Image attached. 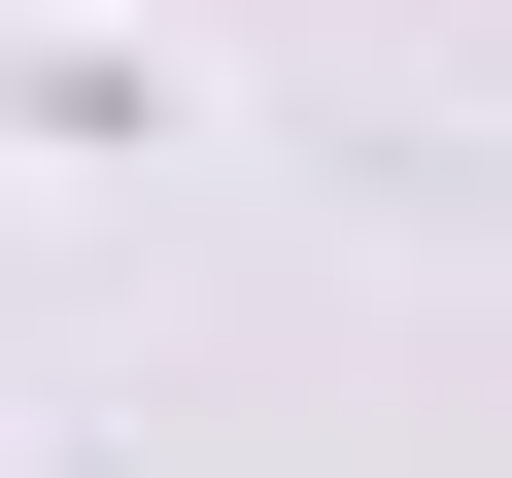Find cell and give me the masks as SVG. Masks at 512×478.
<instances>
[]
</instances>
